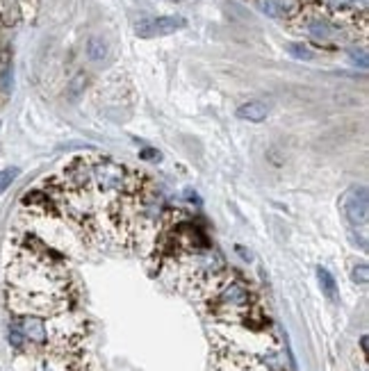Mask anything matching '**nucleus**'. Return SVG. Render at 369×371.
I'll return each mask as SVG.
<instances>
[{"mask_svg": "<svg viewBox=\"0 0 369 371\" xmlns=\"http://www.w3.org/2000/svg\"><path fill=\"white\" fill-rule=\"evenodd\" d=\"M205 308L215 319L228 324L251 326L260 317L258 299L246 280L226 274V278L203 299Z\"/></svg>", "mask_w": 369, "mask_h": 371, "instance_id": "f257e3e1", "label": "nucleus"}, {"mask_svg": "<svg viewBox=\"0 0 369 371\" xmlns=\"http://www.w3.org/2000/svg\"><path fill=\"white\" fill-rule=\"evenodd\" d=\"M89 160H92V196L103 203L123 199V196H139L149 183L146 173L130 169L108 155Z\"/></svg>", "mask_w": 369, "mask_h": 371, "instance_id": "f03ea898", "label": "nucleus"}, {"mask_svg": "<svg viewBox=\"0 0 369 371\" xmlns=\"http://www.w3.org/2000/svg\"><path fill=\"white\" fill-rule=\"evenodd\" d=\"M290 23L299 35H303L308 41H313V44H319V46H338L340 41L349 37L347 30L338 26L333 19H328L326 14H322L310 3L303 7Z\"/></svg>", "mask_w": 369, "mask_h": 371, "instance_id": "7ed1b4c3", "label": "nucleus"}, {"mask_svg": "<svg viewBox=\"0 0 369 371\" xmlns=\"http://www.w3.org/2000/svg\"><path fill=\"white\" fill-rule=\"evenodd\" d=\"M310 5L317 7L319 12L326 14L328 19H333L347 32L356 35L360 30L365 35L369 0H310Z\"/></svg>", "mask_w": 369, "mask_h": 371, "instance_id": "20e7f679", "label": "nucleus"}, {"mask_svg": "<svg viewBox=\"0 0 369 371\" xmlns=\"http://www.w3.org/2000/svg\"><path fill=\"white\" fill-rule=\"evenodd\" d=\"M187 28V21L178 14H164V16H151V19H142L135 26V35L139 39H155V37H167Z\"/></svg>", "mask_w": 369, "mask_h": 371, "instance_id": "39448f33", "label": "nucleus"}, {"mask_svg": "<svg viewBox=\"0 0 369 371\" xmlns=\"http://www.w3.org/2000/svg\"><path fill=\"white\" fill-rule=\"evenodd\" d=\"M60 183L76 194L92 196V160L89 158H76L67 164L62 171Z\"/></svg>", "mask_w": 369, "mask_h": 371, "instance_id": "423d86ee", "label": "nucleus"}, {"mask_svg": "<svg viewBox=\"0 0 369 371\" xmlns=\"http://www.w3.org/2000/svg\"><path fill=\"white\" fill-rule=\"evenodd\" d=\"M342 214L351 226H365L369 219V196L367 187H351L347 194L342 196Z\"/></svg>", "mask_w": 369, "mask_h": 371, "instance_id": "0eeeda50", "label": "nucleus"}, {"mask_svg": "<svg viewBox=\"0 0 369 371\" xmlns=\"http://www.w3.org/2000/svg\"><path fill=\"white\" fill-rule=\"evenodd\" d=\"M16 324H19L26 342L35 346H51V331H48L46 319L41 315H23Z\"/></svg>", "mask_w": 369, "mask_h": 371, "instance_id": "6e6552de", "label": "nucleus"}, {"mask_svg": "<svg viewBox=\"0 0 369 371\" xmlns=\"http://www.w3.org/2000/svg\"><path fill=\"white\" fill-rule=\"evenodd\" d=\"M306 5H308V0H258V7L262 14L272 16V19H283L287 23H290Z\"/></svg>", "mask_w": 369, "mask_h": 371, "instance_id": "1a4fd4ad", "label": "nucleus"}, {"mask_svg": "<svg viewBox=\"0 0 369 371\" xmlns=\"http://www.w3.org/2000/svg\"><path fill=\"white\" fill-rule=\"evenodd\" d=\"M237 117L242 121H251V123H262L269 117V107L260 101H249L237 107Z\"/></svg>", "mask_w": 369, "mask_h": 371, "instance_id": "9d476101", "label": "nucleus"}, {"mask_svg": "<svg viewBox=\"0 0 369 371\" xmlns=\"http://www.w3.org/2000/svg\"><path fill=\"white\" fill-rule=\"evenodd\" d=\"M317 280H319V287H322V292L328 301H338V283H335L333 274L324 267H317Z\"/></svg>", "mask_w": 369, "mask_h": 371, "instance_id": "9b49d317", "label": "nucleus"}, {"mask_svg": "<svg viewBox=\"0 0 369 371\" xmlns=\"http://www.w3.org/2000/svg\"><path fill=\"white\" fill-rule=\"evenodd\" d=\"M105 55H108V46H105L103 39L94 37V39L87 41V57H89V60L101 62V60H105Z\"/></svg>", "mask_w": 369, "mask_h": 371, "instance_id": "f8f14e48", "label": "nucleus"}, {"mask_svg": "<svg viewBox=\"0 0 369 371\" xmlns=\"http://www.w3.org/2000/svg\"><path fill=\"white\" fill-rule=\"evenodd\" d=\"M287 53H290L294 60H306V62H310L315 57L313 48H310L308 44H290L287 46Z\"/></svg>", "mask_w": 369, "mask_h": 371, "instance_id": "ddd939ff", "label": "nucleus"}, {"mask_svg": "<svg viewBox=\"0 0 369 371\" xmlns=\"http://www.w3.org/2000/svg\"><path fill=\"white\" fill-rule=\"evenodd\" d=\"M7 340H10V346L12 349H16V351H21L23 346H26L28 342H26V337H23V333H21V328H19V324H10V331H7Z\"/></svg>", "mask_w": 369, "mask_h": 371, "instance_id": "4468645a", "label": "nucleus"}, {"mask_svg": "<svg viewBox=\"0 0 369 371\" xmlns=\"http://www.w3.org/2000/svg\"><path fill=\"white\" fill-rule=\"evenodd\" d=\"M16 176H19V169H16V167H7V169L0 171V194H5L7 189L12 187Z\"/></svg>", "mask_w": 369, "mask_h": 371, "instance_id": "2eb2a0df", "label": "nucleus"}, {"mask_svg": "<svg viewBox=\"0 0 369 371\" xmlns=\"http://www.w3.org/2000/svg\"><path fill=\"white\" fill-rule=\"evenodd\" d=\"M351 280H354L356 285H367V280H369V267L365 265V262H360V265H356L354 269H351Z\"/></svg>", "mask_w": 369, "mask_h": 371, "instance_id": "dca6fc26", "label": "nucleus"}, {"mask_svg": "<svg viewBox=\"0 0 369 371\" xmlns=\"http://www.w3.org/2000/svg\"><path fill=\"white\" fill-rule=\"evenodd\" d=\"M349 57L351 62L360 69H367V51L365 48H349Z\"/></svg>", "mask_w": 369, "mask_h": 371, "instance_id": "f3484780", "label": "nucleus"}, {"mask_svg": "<svg viewBox=\"0 0 369 371\" xmlns=\"http://www.w3.org/2000/svg\"><path fill=\"white\" fill-rule=\"evenodd\" d=\"M3 28H5V21H3V12H0V37H3Z\"/></svg>", "mask_w": 369, "mask_h": 371, "instance_id": "a211bd4d", "label": "nucleus"}]
</instances>
